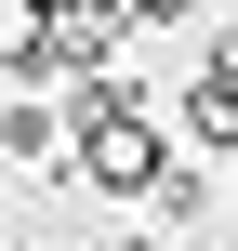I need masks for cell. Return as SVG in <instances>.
Returning <instances> with one entry per match:
<instances>
[{"label":"cell","mask_w":238,"mask_h":251,"mask_svg":"<svg viewBox=\"0 0 238 251\" xmlns=\"http://www.w3.org/2000/svg\"><path fill=\"white\" fill-rule=\"evenodd\" d=\"M159 159H172V132H159L146 106H119V119H79V132H66V185H93V199H146V185H159Z\"/></svg>","instance_id":"cell-1"},{"label":"cell","mask_w":238,"mask_h":251,"mask_svg":"<svg viewBox=\"0 0 238 251\" xmlns=\"http://www.w3.org/2000/svg\"><path fill=\"white\" fill-rule=\"evenodd\" d=\"M185 159H238V79H185L172 93V119H159Z\"/></svg>","instance_id":"cell-2"},{"label":"cell","mask_w":238,"mask_h":251,"mask_svg":"<svg viewBox=\"0 0 238 251\" xmlns=\"http://www.w3.org/2000/svg\"><path fill=\"white\" fill-rule=\"evenodd\" d=\"M0 159H26V172H66V132H53V106H13V93H0Z\"/></svg>","instance_id":"cell-3"},{"label":"cell","mask_w":238,"mask_h":251,"mask_svg":"<svg viewBox=\"0 0 238 251\" xmlns=\"http://www.w3.org/2000/svg\"><path fill=\"white\" fill-rule=\"evenodd\" d=\"M40 53H53L40 0H0V79H40Z\"/></svg>","instance_id":"cell-4"},{"label":"cell","mask_w":238,"mask_h":251,"mask_svg":"<svg viewBox=\"0 0 238 251\" xmlns=\"http://www.w3.org/2000/svg\"><path fill=\"white\" fill-rule=\"evenodd\" d=\"M212 79H238V13H225V26H212Z\"/></svg>","instance_id":"cell-5"},{"label":"cell","mask_w":238,"mask_h":251,"mask_svg":"<svg viewBox=\"0 0 238 251\" xmlns=\"http://www.w3.org/2000/svg\"><path fill=\"white\" fill-rule=\"evenodd\" d=\"M119 251H172V238H159V225H132V238H119Z\"/></svg>","instance_id":"cell-6"}]
</instances>
